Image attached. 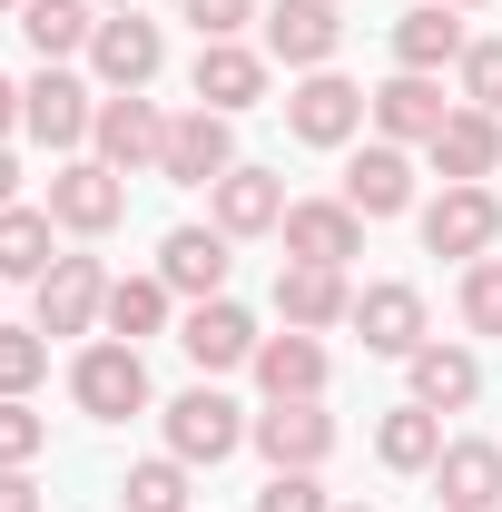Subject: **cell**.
I'll use <instances>...</instances> for the list:
<instances>
[{
    "label": "cell",
    "mask_w": 502,
    "mask_h": 512,
    "mask_svg": "<svg viewBox=\"0 0 502 512\" xmlns=\"http://www.w3.org/2000/svg\"><path fill=\"white\" fill-rule=\"evenodd\" d=\"M69 394H79V414H99V424H128V414H148V365H138V345H89L79 365H69Z\"/></svg>",
    "instance_id": "6da1fadb"
},
{
    "label": "cell",
    "mask_w": 502,
    "mask_h": 512,
    "mask_svg": "<svg viewBox=\"0 0 502 512\" xmlns=\"http://www.w3.org/2000/svg\"><path fill=\"white\" fill-rule=\"evenodd\" d=\"M247 424L256 414H237L217 384H188V394L168 404V453H178V463H227V453L247 444Z\"/></svg>",
    "instance_id": "7a4b0ae2"
},
{
    "label": "cell",
    "mask_w": 502,
    "mask_h": 512,
    "mask_svg": "<svg viewBox=\"0 0 502 512\" xmlns=\"http://www.w3.org/2000/svg\"><path fill=\"white\" fill-rule=\"evenodd\" d=\"M50 217H60L69 237H109L128 217V178L109 168V158H69L60 178H50Z\"/></svg>",
    "instance_id": "3957f363"
},
{
    "label": "cell",
    "mask_w": 502,
    "mask_h": 512,
    "mask_svg": "<svg viewBox=\"0 0 502 512\" xmlns=\"http://www.w3.org/2000/svg\"><path fill=\"white\" fill-rule=\"evenodd\" d=\"M20 128H30L40 148H79V138L99 128V99H89L60 60H40V79H20Z\"/></svg>",
    "instance_id": "277c9868"
},
{
    "label": "cell",
    "mask_w": 502,
    "mask_h": 512,
    "mask_svg": "<svg viewBox=\"0 0 502 512\" xmlns=\"http://www.w3.org/2000/svg\"><path fill=\"white\" fill-rule=\"evenodd\" d=\"M276 237H286V266H345V256H365V217L345 197H296Z\"/></svg>",
    "instance_id": "5b68a950"
},
{
    "label": "cell",
    "mask_w": 502,
    "mask_h": 512,
    "mask_svg": "<svg viewBox=\"0 0 502 512\" xmlns=\"http://www.w3.org/2000/svg\"><path fill=\"white\" fill-rule=\"evenodd\" d=\"M365 119H375L394 148H434V138H443V119H453V99H443L424 69H394L384 89H365Z\"/></svg>",
    "instance_id": "8992f818"
},
{
    "label": "cell",
    "mask_w": 502,
    "mask_h": 512,
    "mask_svg": "<svg viewBox=\"0 0 502 512\" xmlns=\"http://www.w3.org/2000/svg\"><path fill=\"white\" fill-rule=\"evenodd\" d=\"M247 444L266 453V473H315V463L335 453V414H325V404H266L247 424Z\"/></svg>",
    "instance_id": "52a82bcc"
},
{
    "label": "cell",
    "mask_w": 502,
    "mask_h": 512,
    "mask_svg": "<svg viewBox=\"0 0 502 512\" xmlns=\"http://www.w3.org/2000/svg\"><path fill=\"white\" fill-rule=\"evenodd\" d=\"M227 168H237V128L217 119V109L168 119V158H158V178H168V188H217Z\"/></svg>",
    "instance_id": "ba28073f"
},
{
    "label": "cell",
    "mask_w": 502,
    "mask_h": 512,
    "mask_svg": "<svg viewBox=\"0 0 502 512\" xmlns=\"http://www.w3.org/2000/svg\"><path fill=\"white\" fill-rule=\"evenodd\" d=\"M286 128H296L306 148H345V138L365 128V89H355V79H335V69H306V79H296V99H286Z\"/></svg>",
    "instance_id": "9c48e42d"
},
{
    "label": "cell",
    "mask_w": 502,
    "mask_h": 512,
    "mask_svg": "<svg viewBox=\"0 0 502 512\" xmlns=\"http://www.w3.org/2000/svg\"><path fill=\"white\" fill-rule=\"evenodd\" d=\"M178 345H188L197 375H237V365H256V316L247 306H227V296H207V306H188V325H178Z\"/></svg>",
    "instance_id": "30bf717a"
},
{
    "label": "cell",
    "mask_w": 502,
    "mask_h": 512,
    "mask_svg": "<svg viewBox=\"0 0 502 512\" xmlns=\"http://www.w3.org/2000/svg\"><path fill=\"white\" fill-rule=\"evenodd\" d=\"M493 237H502V197L493 188H443L434 207H424V247L434 256H493Z\"/></svg>",
    "instance_id": "8fae6325"
},
{
    "label": "cell",
    "mask_w": 502,
    "mask_h": 512,
    "mask_svg": "<svg viewBox=\"0 0 502 512\" xmlns=\"http://www.w3.org/2000/svg\"><path fill=\"white\" fill-rule=\"evenodd\" d=\"M335 50H345L335 0H276V10H266V60H286V69H335Z\"/></svg>",
    "instance_id": "7c38bea8"
},
{
    "label": "cell",
    "mask_w": 502,
    "mask_h": 512,
    "mask_svg": "<svg viewBox=\"0 0 502 512\" xmlns=\"http://www.w3.org/2000/svg\"><path fill=\"white\" fill-rule=\"evenodd\" d=\"M227 247H237L227 227H168V237H158V276H168V296H197V306L227 296V266H237Z\"/></svg>",
    "instance_id": "4fadbf2b"
},
{
    "label": "cell",
    "mask_w": 502,
    "mask_h": 512,
    "mask_svg": "<svg viewBox=\"0 0 502 512\" xmlns=\"http://www.w3.org/2000/svg\"><path fill=\"white\" fill-rule=\"evenodd\" d=\"M197 109H217V119H237L266 99V60H256L247 40H197V69H188Z\"/></svg>",
    "instance_id": "5bb4252c"
},
{
    "label": "cell",
    "mask_w": 502,
    "mask_h": 512,
    "mask_svg": "<svg viewBox=\"0 0 502 512\" xmlns=\"http://www.w3.org/2000/svg\"><path fill=\"white\" fill-rule=\"evenodd\" d=\"M109 316V276H99V256H60L50 276H40V335H89V325Z\"/></svg>",
    "instance_id": "9a60e30c"
},
{
    "label": "cell",
    "mask_w": 502,
    "mask_h": 512,
    "mask_svg": "<svg viewBox=\"0 0 502 512\" xmlns=\"http://www.w3.org/2000/svg\"><path fill=\"white\" fill-rule=\"evenodd\" d=\"M89 138H99V158H109L119 178H138V168H158V158H168V119H158L138 89L99 99V128H89Z\"/></svg>",
    "instance_id": "2e32d148"
},
{
    "label": "cell",
    "mask_w": 502,
    "mask_h": 512,
    "mask_svg": "<svg viewBox=\"0 0 502 512\" xmlns=\"http://www.w3.org/2000/svg\"><path fill=\"white\" fill-rule=\"evenodd\" d=\"M158 60H168V40H158V20H138V10H109L99 40H89V69H99L109 89H148Z\"/></svg>",
    "instance_id": "e0dca14e"
},
{
    "label": "cell",
    "mask_w": 502,
    "mask_h": 512,
    "mask_svg": "<svg viewBox=\"0 0 502 512\" xmlns=\"http://www.w3.org/2000/svg\"><path fill=\"white\" fill-rule=\"evenodd\" d=\"M207 197H217V217H207V227H227V237H276V227H286V207H296L286 178H266V168H247V158H237Z\"/></svg>",
    "instance_id": "ac0fdd59"
},
{
    "label": "cell",
    "mask_w": 502,
    "mask_h": 512,
    "mask_svg": "<svg viewBox=\"0 0 502 512\" xmlns=\"http://www.w3.org/2000/svg\"><path fill=\"white\" fill-rule=\"evenodd\" d=\"M247 375L266 384V404H325V375H335V365H325V345H315V335L286 325V335H266V345H256Z\"/></svg>",
    "instance_id": "d6986e66"
},
{
    "label": "cell",
    "mask_w": 502,
    "mask_h": 512,
    "mask_svg": "<svg viewBox=\"0 0 502 512\" xmlns=\"http://www.w3.org/2000/svg\"><path fill=\"white\" fill-rule=\"evenodd\" d=\"M434 493H443V512H502V444H483V434L443 444Z\"/></svg>",
    "instance_id": "ffe728a7"
},
{
    "label": "cell",
    "mask_w": 502,
    "mask_h": 512,
    "mask_svg": "<svg viewBox=\"0 0 502 512\" xmlns=\"http://www.w3.org/2000/svg\"><path fill=\"white\" fill-rule=\"evenodd\" d=\"M463 50H473V30H463L453 0H424V10L394 20V69H424V79H434V69H453Z\"/></svg>",
    "instance_id": "44dd1931"
},
{
    "label": "cell",
    "mask_w": 502,
    "mask_h": 512,
    "mask_svg": "<svg viewBox=\"0 0 502 512\" xmlns=\"http://www.w3.org/2000/svg\"><path fill=\"white\" fill-rule=\"evenodd\" d=\"M276 316L296 325V335L345 325V316H355V286H345V266H286V276H276Z\"/></svg>",
    "instance_id": "7402d4cb"
},
{
    "label": "cell",
    "mask_w": 502,
    "mask_h": 512,
    "mask_svg": "<svg viewBox=\"0 0 502 512\" xmlns=\"http://www.w3.org/2000/svg\"><path fill=\"white\" fill-rule=\"evenodd\" d=\"M434 168H443V188H483L502 168V119L493 109H453L443 138H434Z\"/></svg>",
    "instance_id": "603a6c76"
},
{
    "label": "cell",
    "mask_w": 502,
    "mask_h": 512,
    "mask_svg": "<svg viewBox=\"0 0 502 512\" xmlns=\"http://www.w3.org/2000/svg\"><path fill=\"white\" fill-rule=\"evenodd\" d=\"M345 207H355V217H404V207H414V158H404L394 138L355 148V168H345Z\"/></svg>",
    "instance_id": "cb8c5ba5"
},
{
    "label": "cell",
    "mask_w": 502,
    "mask_h": 512,
    "mask_svg": "<svg viewBox=\"0 0 502 512\" xmlns=\"http://www.w3.org/2000/svg\"><path fill=\"white\" fill-rule=\"evenodd\" d=\"M345 325L365 335V355H414V345H434V335H424V296H414V286H365Z\"/></svg>",
    "instance_id": "d4e9b609"
},
{
    "label": "cell",
    "mask_w": 502,
    "mask_h": 512,
    "mask_svg": "<svg viewBox=\"0 0 502 512\" xmlns=\"http://www.w3.org/2000/svg\"><path fill=\"white\" fill-rule=\"evenodd\" d=\"M404 365H414V404H424V414H463V404L483 394V365H473V345H414Z\"/></svg>",
    "instance_id": "484cf974"
},
{
    "label": "cell",
    "mask_w": 502,
    "mask_h": 512,
    "mask_svg": "<svg viewBox=\"0 0 502 512\" xmlns=\"http://www.w3.org/2000/svg\"><path fill=\"white\" fill-rule=\"evenodd\" d=\"M20 40H30L40 60L89 50V40H99V0H20Z\"/></svg>",
    "instance_id": "4316f807"
},
{
    "label": "cell",
    "mask_w": 502,
    "mask_h": 512,
    "mask_svg": "<svg viewBox=\"0 0 502 512\" xmlns=\"http://www.w3.org/2000/svg\"><path fill=\"white\" fill-rule=\"evenodd\" d=\"M375 453H384V473H434V463H443V414L394 404V414L375 424Z\"/></svg>",
    "instance_id": "83f0119b"
},
{
    "label": "cell",
    "mask_w": 502,
    "mask_h": 512,
    "mask_svg": "<svg viewBox=\"0 0 502 512\" xmlns=\"http://www.w3.org/2000/svg\"><path fill=\"white\" fill-rule=\"evenodd\" d=\"M50 207H0V276H50L60 247H50Z\"/></svg>",
    "instance_id": "f1b7e54d"
},
{
    "label": "cell",
    "mask_w": 502,
    "mask_h": 512,
    "mask_svg": "<svg viewBox=\"0 0 502 512\" xmlns=\"http://www.w3.org/2000/svg\"><path fill=\"white\" fill-rule=\"evenodd\" d=\"M109 335H119V345H138V335H158V325H168V276H109Z\"/></svg>",
    "instance_id": "f546056e"
},
{
    "label": "cell",
    "mask_w": 502,
    "mask_h": 512,
    "mask_svg": "<svg viewBox=\"0 0 502 512\" xmlns=\"http://www.w3.org/2000/svg\"><path fill=\"white\" fill-rule=\"evenodd\" d=\"M119 493H128V512H188V463H178V453H158V463H138V473H128Z\"/></svg>",
    "instance_id": "4dcf8cb0"
},
{
    "label": "cell",
    "mask_w": 502,
    "mask_h": 512,
    "mask_svg": "<svg viewBox=\"0 0 502 512\" xmlns=\"http://www.w3.org/2000/svg\"><path fill=\"white\" fill-rule=\"evenodd\" d=\"M50 375V335L40 325H0V394H30Z\"/></svg>",
    "instance_id": "1f68e13d"
},
{
    "label": "cell",
    "mask_w": 502,
    "mask_h": 512,
    "mask_svg": "<svg viewBox=\"0 0 502 512\" xmlns=\"http://www.w3.org/2000/svg\"><path fill=\"white\" fill-rule=\"evenodd\" d=\"M463 325L473 335H502V256H473L463 266Z\"/></svg>",
    "instance_id": "d6a6232c"
},
{
    "label": "cell",
    "mask_w": 502,
    "mask_h": 512,
    "mask_svg": "<svg viewBox=\"0 0 502 512\" xmlns=\"http://www.w3.org/2000/svg\"><path fill=\"white\" fill-rule=\"evenodd\" d=\"M453 69H463V109H493L502 119V40H473Z\"/></svg>",
    "instance_id": "836d02e7"
},
{
    "label": "cell",
    "mask_w": 502,
    "mask_h": 512,
    "mask_svg": "<svg viewBox=\"0 0 502 512\" xmlns=\"http://www.w3.org/2000/svg\"><path fill=\"white\" fill-rule=\"evenodd\" d=\"M40 444H50V424L30 414V394H0V463H30Z\"/></svg>",
    "instance_id": "e575fe53"
},
{
    "label": "cell",
    "mask_w": 502,
    "mask_h": 512,
    "mask_svg": "<svg viewBox=\"0 0 502 512\" xmlns=\"http://www.w3.org/2000/svg\"><path fill=\"white\" fill-rule=\"evenodd\" d=\"M256 512H335V503H325V483H315V473H266Z\"/></svg>",
    "instance_id": "d590c367"
},
{
    "label": "cell",
    "mask_w": 502,
    "mask_h": 512,
    "mask_svg": "<svg viewBox=\"0 0 502 512\" xmlns=\"http://www.w3.org/2000/svg\"><path fill=\"white\" fill-rule=\"evenodd\" d=\"M188 20H197V40H237L256 20V0H188Z\"/></svg>",
    "instance_id": "8d00e7d4"
},
{
    "label": "cell",
    "mask_w": 502,
    "mask_h": 512,
    "mask_svg": "<svg viewBox=\"0 0 502 512\" xmlns=\"http://www.w3.org/2000/svg\"><path fill=\"white\" fill-rule=\"evenodd\" d=\"M0 512H40V493H30V473H20V463H0Z\"/></svg>",
    "instance_id": "74e56055"
},
{
    "label": "cell",
    "mask_w": 502,
    "mask_h": 512,
    "mask_svg": "<svg viewBox=\"0 0 502 512\" xmlns=\"http://www.w3.org/2000/svg\"><path fill=\"white\" fill-rule=\"evenodd\" d=\"M10 128H20V79L0 69V138H10Z\"/></svg>",
    "instance_id": "f35d334b"
},
{
    "label": "cell",
    "mask_w": 502,
    "mask_h": 512,
    "mask_svg": "<svg viewBox=\"0 0 502 512\" xmlns=\"http://www.w3.org/2000/svg\"><path fill=\"white\" fill-rule=\"evenodd\" d=\"M0 207H20V168H10V148H0Z\"/></svg>",
    "instance_id": "ab89813d"
},
{
    "label": "cell",
    "mask_w": 502,
    "mask_h": 512,
    "mask_svg": "<svg viewBox=\"0 0 502 512\" xmlns=\"http://www.w3.org/2000/svg\"><path fill=\"white\" fill-rule=\"evenodd\" d=\"M99 10H138V0H99Z\"/></svg>",
    "instance_id": "60d3db41"
},
{
    "label": "cell",
    "mask_w": 502,
    "mask_h": 512,
    "mask_svg": "<svg viewBox=\"0 0 502 512\" xmlns=\"http://www.w3.org/2000/svg\"><path fill=\"white\" fill-rule=\"evenodd\" d=\"M453 10H483V0H453Z\"/></svg>",
    "instance_id": "b9f144b4"
},
{
    "label": "cell",
    "mask_w": 502,
    "mask_h": 512,
    "mask_svg": "<svg viewBox=\"0 0 502 512\" xmlns=\"http://www.w3.org/2000/svg\"><path fill=\"white\" fill-rule=\"evenodd\" d=\"M335 512H365V503H335Z\"/></svg>",
    "instance_id": "7bdbcfd3"
},
{
    "label": "cell",
    "mask_w": 502,
    "mask_h": 512,
    "mask_svg": "<svg viewBox=\"0 0 502 512\" xmlns=\"http://www.w3.org/2000/svg\"><path fill=\"white\" fill-rule=\"evenodd\" d=\"M0 10H20V0H0Z\"/></svg>",
    "instance_id": "ee69618b"
}]
</instances>
